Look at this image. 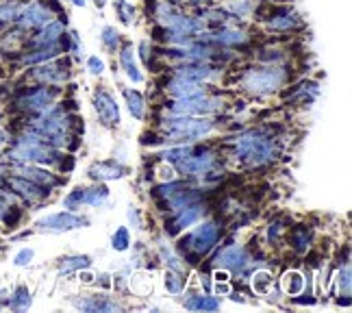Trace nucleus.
Instances as JSON below:
<instances>
[{"label": "nucleus", "mask_w": 352, "mask_h": 313, "mask_svg": "<svg viewBox=\"0 0 352 313\" xmlns=\"http://www.w3.org/2000/svg\"><path fill=\"white\" fill-rule=\"evenodd\" d=\"M218 237H220V226L215 222H207L198 226L194 233L187 237L185 246L189 250H194L196 255H205L213 248V244L218 241Z\"/></svg>", "instance_id": "nucleus-6"}, {"label": "nucleus", "mask_w": 352, "mask_h": 313, "mask_svg": "<svg viewBox=\"0 0 352 313\" xmlns=\"http://www.w3.org/2000/svg\"><path fill=\"white\" fill-rule=\"evenodd\" d=\"M118 9H120V20L124 22V24H131L133 22V16H135L133 5H129L126 0H122V3L118 5Z\"/></svg>", "instance_id": "nucleus-38"}, {"label": "nucleus", "mask_w": 352, "mask_h": 313, "mask_svg": "<svg viewBox=\"0 0 352 313\" xmlns=\"http://www.w3.org/2000/svg\"><path fill=\"white\" fill-rule=\"evenodd\" d=\"M183 189V185L181 183H170V185H161V187H157L155 192L159 194V196H166V198H172L174 194H179Z\"/></svg>", "instance_id": "nucleus-40"}, {"label": "nucleus", "mask_w": 352, "mask_h": 313, "mask_svg": "<svg viewBox=\"0 0 352 313\" xmlns=\"http://www.w3.org/2000/svg\"><path fill=\"white\" fill-rule=\"evenodd\" d=\"M181 213L176 215V220H174V224H172V228H170V233H179L181 228H187V226H192L194 222H198L200 217H202V213H205V209H202L200 205H187V207H183V209H179Z\"/></svg>", "instance_id": "nucleus-17"}, {"label": "nucleus", "mask_w": 352, "mask_h": 313, "mask_svg": "<svg viewBox=\"0 0 352 313\" xmlns=\"http://www.w3.org/2000/svg\"><path fill=\"white\" fill-rule=\"evenodd\" d=\"M226 9L231 13H235L237 18H243V16H248V13L252 11V3H250V0H235V3H231Z\"/></svg>", "instance_id": "nucleus-34"}, {"label": "nucleus", "mask_w": 352, "mask_h": 313, "mask_svg": "<svg viewBox=\"0 0 352 313\" xmlns=\"http://www.w3.org/2000/svg\"><path fill=\"white\" fill-rule=\"evenodd\" d=\"M18 11L20 5L18 3H7V5H0V22H11L18 18Z\"/></svg>", "instance_id": "nucleus-35"}, {"label": "nucleus", "mask_w": 352, "mask_h": 313, "mask_svg": "<svg viewBox=\"0 0 352 313\" xmlns=\"http://www.w3.org/2000/svg\"><path fill=\"white\" fill-rule=\"evenodd\" d=\"M94 107H96V114H98V118L104 122V125L113 127L120 122V109H118L111 94H107L102 89L96 91V94H94Z\"/></svg>", "instance_id": "nucleus-9"}, {"label": "nucleus", "mask_w": 352, "mask_h": 313, "mask_svg": "<svg viewBox=\"0 0 352 313\" xmlns=\"http://www.w3.org/2000/svg\"><path fill=\"white\" fill-rule=\"evenodd\" d=\"M215 294H218V296H228V294H231L228 281H215Z\"/></svg>", "instance_id": "nucleus-43"}, {"label": "nucleus", "mask_w": 352, "mask_h": 313, "mask_svg": "<svg viewBox=\"0 0 352 313\" xmlns=\"http://www.w3.org/2000/svg\"><path fill=\"white\" fill-rule=\"evenodd\" d=\"M235 153L239 159L259 166V163H265V161L272 159L274 142L270 140L267 135H263L261 131H250V133H243L241 138H237Z\"/></svg>", "instance_id": "nucleus-1"}, {"label": "nucleus", "mask_w": 352, "mask_h": 313, "mask_svg": "<svg viewBox=\"0 0 352 313\" xmlns=\"http://www.w3.org/2000/svg\"><path fill=\"white\" fill-rule=\"evenodd\" d=\"M120 63H122V67H124L126 76L133 80V83H142V80H144V74H142V70H140L138 61H135V48H133L131 44L122 48V52H120Z\"/></svg>", "instance_id": "nucleus-18"}, {"label": "nucleus", "mask_w": 352, "mask_h": 313, "mask_svg": "<svg viewBox=\"0 0 352 313\" xmlns=\"http://www.w3.org/2000/svg\"><path fill=\"white\" fill-rule=\"evenodd\" d=\"M296 24H298V18L294 16V13H283V16L270 20V29H274V31H287V29H294Z\"/></svg>", "instance_id": "nucleus-30"}, {"label": "nucleus", "mask_w": 352, "mask_h": 313, "mask_svg": "<svg viewBox=\"0 0 352 313\" xmlns=\"http://www.w3.org/2000/svg\"><path fill=\"white\" fill-rule=\"evenodd\" d=\"M342 290H344L346 296L350 294V268H348V266L340 272V292H342Z\"/></svg>", "instance_id": "nucleus-42"}, {"label": "nucleus", "mask_w": 352, "mask_h": 313, "mask_svg": "<svg viewBox=\"0 0 352 313\" xmlns=\"http://www.w3.org/2000/svg\"><path fill=\"white\" fill-rule=\"evenodd\" d=\"M16 20H18V24L22 26V29H42V26L52 22V11L42 3L20 5Z\"/></svg>", "instance_id": "nucleus-7"}, {"label": "nucleus", "mask_w": 352, "mask_h": 313, "mask_svg": "<svg viewBox=\"0 0 352 313\" xmlns=\"http://www.w3.org/2000/svg\"><path fill=\"white\" fill-rule=\"evenodd\" d=\"M33 78L39 80V83H46V85H59L67 78V70L63 65H57V63H42L39 67L33 70Z\"/></svg>", "instance_id": "nucleus-11"}, {"label": "nucleus", "mask_w": 352, "mask_h": 313, "mask_svg": "<svg viewBox=\"0 0 352 313\" xmlns=\"http://www.w3.org/2000/svg\"><path fill=\"white\" fill-rule=\"evenodd\" d=\"M170 109L176 116H207L213 114L215 109H222V100L198 94V96H189V98H176Z\"/></svg>", "instance_id": "nucleus-4"}, {"label": "nucleus", "mask_w": 352, "mask_h": 313, "mask_svg": "<svg viewBox=\"0 0 352 313\" xmlns=\"http://www.w3.org/2000/svg\"><path fill=\"white\" fill-rule=\"evenodd\" d=\"M187 309H202V311H215L220 307V303L211 296H194L185 303Z\"/></svg>", "instance_id": "nucleus-27"}, {"label": "nucleus", "mask_w": 352, "mask_h": 313, "mask_svg": "<svg viewBox=\"0 0 352 313\" xmlns=\"http://www.w3.org/2000/svg\"><path fill=\"white\" fill-rule=\"evenodd\" d=\"M252 292L254 294H259V296H265L270 290H272V274L265 270H259V272H254L252 274Z\"/></svg>", "instance_id": "nucleus-23"}, {"label": "nucleus", "mask_w": 352, "mask_h": 313, "mask_svg": "<svg viewBox=\"0 0 352 313\" xmlns=\"http://www.w3.org/2000/svg\"><path fill=\"white\" fill-rule=\"evenodd\" d=\"M91 261H89V257H70V259H63L61 261V266H59V270L61 272H70V270H83V268H87Z\"/></svg>", "instance_id": "nucleus-31"}, {"label": "nucleus", "mask_w": 352, "mask_h": 313, "mask_svg": "<svg viewBox=\"0 0 352 313\" xmlns=\"http://www.w3.org/2000/svg\"><path fill=\"white\" fill-rule=\"evenodd\" d=\"M207 39H213L218 44H226V46H235V44H243L248 39V35L243 31L237 29H222V31H215V33H207Z\"/></svg>", "instance_id": "nucleus-20"}, {"label": "nucleus", "mask_w": 352, "mask_h": 313, "mask_svg": "<svg viewBox=\"0 0 352 313\" xmlns=\"http://www.w3.org/2000/svg\"><path fill=\"white\" fill-rule=\"evenodd\" d=\"M126 102H129V109H131V114L138 118V120H142L144 118V96L140 91H135V89H129L126 94Z\"/></svg>", "instance_id": "nucleus-28"}, {"label": "nucleus", "mask_w": 352, "mask_h": 313, "mask_svg": "<svg viewBox=\"0 0 352 313\" xmlns=\"http://www.w3.org/2000/svg\"><path fill=\"white\" fill-rule=\"evenodd\" d=\"M213 163H215V155L209 153V151H202L198 155H189L187 159H183L181 163H176V166L181 168V172L185 174H192V176H202V174H207L211 168H213Z\"/></svg>", "instance_id": "nucleus-8"}, {"label": "nucleus", "mask_w": 352, "mask_h": 313, "mask_svg": "<svg viewBox=\"0 0 352 313\" xmlns=\"http://www.w3.org/2000/svg\"><path fill=\"white\" fill-rule=\"evenodd\" d=\"M70 3H72L74 7H85V3H87V0H70Z\"/></svg>", "instance_id": "nucleus-49"}, {"label": "nucleus", "mask_w": 352, "mask_h": 313, "mask_svg": "<svg viewBox=\"0 0 352 313\" xmlns=\"http://www.w3.org/2000/svg\"><path fill=\"white\" fill-rule=\"evenodd\" d=\"M100 39H102V44H104L107 48H109V50H116L118 44H120V33L113 29V26H104Z\"/></svg>", "instance_id": "nucleus-32"}, {"label": "nucleus", "mask_w": 352, "mask_h": 313, "mask_svg": "<svg viewBox=\"0 0 352 313\" xmlns=\"http://www.w3.org/2000/svg\"><path fill=\"white\" fill-rule=\"evenodd\" d=\"M285 80V70L278 65H265V67H250L246 70L241 78L243 89H248L250 94H267L274 91L283 85Z\"/></svg>", "instance_id": "nucleus-2"}, {"label": "nucleus", "mask_w": 352, "mask_h": 313, "mask_svg": "<svg viewBox=\"0 0 352 313\" xmlns=\"http://www.w3.org/2000/svg\"><path fill=\"white\" fill-rule=\"evenodd\" d=\"M9 307L16 309V311H24L31 307V292L24 288V285H20V288L13 292L11 301H9Z\"/></svg>", "instance_id": "nucleus-25"}, {"label": "nucleus", "mask_w": 352, "mask_h": 313, "mask_svg": "<svg viewBox=\"0 0 352 313\" xmlns=\"http://www.w3.org/2000/svg\"><path fill=\"white\" fill-rule=\"evenodd\" d=\"M113 248L116 250H120V252H124L126 248H129V244H131V237H129V230L122 226V228H118L116 233H113Z\"/></svg>", "instance_id": "nucleus-33"}, {"label": "nucleus", "mask_w": 352, "mask_h": 313, "mask_svg": "<svg viewBox=\"0 0 352 313\" xmlns=\"http://www.w3.org/2000/svg\"><path fill=\"white\" fill-rule=\"evenodd\" d=\"M78 281L83 283V285H91L94 283V274H91V272H85V268H83V270H78Z\"/></svg>", "instance_id": "nucleus-44"}, {"label": "nucleus", "mask_w": 352, "mask_h": 313, "mask_svg": "<svg viewBox=\"0 0 352 313\" xmlns=\"http://www.w3.org/2000/svg\"><path fill=\"white\" fill-rule=\"evenodd\" d=\"M87 70L89 74H102L104 72V61L98 57H89L87 59Z\"/></svg>", "instance_id": "nucleus-41"}, {"label": "nucleus", "mask_w": 352, "mask_h": 313, "mask_svg": "<svg viewBox=\"0 0 352 313\" xmlns=\"http://www.w3.org/2000/svg\"><path fill=\"white\" fill-rule=\"evenodd\" d=\"M80 309H87V311H118L120 307L109 303V301H98V298H91V301H78L74 303Z\"/></svg>", "instance_id": "nucleus-29"}, {"label": "nucleus", "mask_w": 352, "mask_h": 313, "mask_svg": "<svg viewBox=\"0 0 352 313\" xmlns=\"http://www.w3.org/2000/svg\"><path fill=\"white\" fill-rule=\"evenodd\" d=\"M213 129L211 120H202V118H194V116H176L174 118H166L164 120V131L170 135V138L176 140H198L209 135Z\"/></svg>", "instance_id": "nucleus-3"}, {"label": "nucleus", "mask_w": 352, "mask_h": 313, "mask_svg": "<svg viewBox=\"0 0 352 313\" xmlns=\"http://www.w3.org/2000/svg\"><path fill=\"white\" fill-rule=\"evenodd\" d=\"M176 76L181 78H189V80H198V83H202V80H209L213 76V67L209 65H183L176 70Z\"/></svg>", "instance_id": "nucleus-21"}, {"label": "nucleus", "mask_w": 352, "mask_h": 313, "mask_svg": "<svg viewBox=\"0 0 352 313\" xmlns=\"http://www.w3.org/2000/svg\"><path fill=\"white\" fill-rule=\"evenodd\" d=\"M0 296H3V294H0ZM0 305H3V298H0Z\"/></svg>", "instance_id": "nucleus-51"}, {"label": "nucleus", "mask_w": 352, "mask_h": 313, "mask_svg": "<svg viewBox=\"0 0 352 313\" xmlns=\"http://www.w3.org/2000/svg\"><path fill=\"white\" fill-rule=\"evenodd\" d=\"M16 174L18 176H24V179H29L37 185H57V179L52 176L50 172L42 170V168H35V166H26V163H18L16 166Z\"/></svg>", "instance_id": "nucleus-15"}, {"label": "nucleus", "mask_w": 352, "mask_h": 313, "mask_svg": "<svg viewBox=\"0 0 352 313\" xmlns=\"http://www.w3.org/2000/svg\"><path fill=\"white\" fill-rule=\"evenodd\" d=\"M9 185H11L13 192H18L20 196H24L26 200H31V202L44 200L48 196L44 185H37V183H33L29 179H24V176H13V179H9Z\"/></svg>", "instance_id": "nucleus-10"}, {"label": "nucleus", "mask_w": 352, "mask_h": 313, "mask_svg": "<svg viewBox=\"0 0 352 313\" xmlns=\"http://www.w3.org/2000/svg\"><path fill=\"white\" fill-rule=\"evenodd\" d=\"M218 261L226 268H235V270H241L243 266H246L248 257H246V250L239 248V246H228L226 250L220 252Z\"/></svg>", "instance_id": "nucleus-19"}, {"label": "nucleus", "mask_w": 352, "mask_h": 313, "mask_svg": "<svg viewBox=\"0 0 352 313\" xmlns=\"http://www.w3.org/2000/svg\"><path fill=\"white\" fill-rule=\"evenodd\" d=\"M7 144V133L5 131H0V148H3Z\"/></svg>", "instance_id": "nucleus-48"}, {"label": "nucleus", "mask_w": 352, "mask_h": 313, "mask_svg": "<svg viewBox=\"0 0 352 313\" xmlns=\"http://www.w3.org/2000/svg\"><path fill=\"white\" fill-rule=\"evenodd\" d=\"M80 202H85V189H74V192L67 196L65 200H63V205L67 207V209H76Z\"/></svg>", "instance_id": "nucleus-37"}, {"label": "nucleus", "mask_w": 352, "mask_h": 313, "mask_svg": "<svg viewBox=\"0 0 352 313\" xmlns=\"http://www.w3.org/2000/svg\"><path fill=\"white\" fill-rule=\"evenodd\" d=\"M183 285H185V281L179 274H174V272H168V274H166V288H168V292L179 294L183 290Z\"/></svg>", "instance_id": "nucleus-36"}, {"label": "nucleus", "mask_w": 352, "mask_h": 313, "mask_svg": "<svg viewBox=\"0 0 352 313\" xmlns=\"http://www.w3.org/2000/svg\"><path fill=\"white\" fill-rule=\"evenodd\" d=\"M104 3H107V0H96V5H98V7H104Z\"/></svg>", "instance_id": "nucleus-50"}, {"label": "nucleus", "mask_w": 352, "mask_h": 313, "mask_svg": "<svg viewBox=\"0 0 352 313\" xmlns=\"http://www.w3.org/2000/svg\"><path fill=\"white\" fill-rule=\"evenodd\" d=\"M213 279H215V281H228V272H226V270H218V272L213 274Z\"/></svg>", "instance_id": "nucleus-47"}, {"label": "nucleus", "mask_w": 352, "mask_h": 313, "mask_svg": "<svg viewBox=\"0 0 352 313\" xmlns=\"http://www.w3.org/2000/svg\"><path fill=\"white\" fill-rule=\"evenodd\" d=\"M63 35V26L59 22H48L46 26H42V31H39L35 37H33V44L39 46V48H48V46H57L59 39Z\"/></svg>", "instance_id": "nucleus-14"}, {"label": "nucleus", "mask_w": 352, "mask_h": 313, "mask_svg": "<svg viewBox=\"0 0 352 313\" xmlns=\"http://www.w3.org/2000/svg\"><path fill=\"white\" fill-rule=\"evenodd\" d=\"M33 257H35L33 248H22V250L16 255V259H13V263H16L18 268H22V266H29V263L33 261Z\"/></svg>", "instance_id": "nucleus-39"}, {"label": "nucleus", "mask_w": 352, "mask_h": 313, "mask_svg": "<svg viewBox=\"0 0 352 313\" xmlns=\"http://www.w3.org/2000/svg\"><path fill=\"white\" fill-rule=\"evenodd\" d=\"M124 172L126 170L118 166L116 161H102L89 168V176L96 181H113V179H120V176H124Z\"/></svg>", "instance_id": "nucleus-16"}, {"label": "nucleus", "mask_w": 352, "mask_h": 313, "mask_svg": "<svg viewBox=\"0 0 352 313\" xmlns=\"http://www.w3.org/2000/svg\"><path fill=\"white\" fill-rule=\"evenodd\" d=\"M59 54V46H48V48H39L33 54H26L22 57V63H44V61H52Z\"/></svg>", "instance_id": "nucleus-24"}, {"label": "nucleus", "mask_w": 352, "mask_h": 313, "mask_svg": "<svg viewBox=\"0 0 352 313\" xmlns=\"http://www.w3.org/2000/svg\"><path fill=\"white\" fill-rule=\"evenodd\" d=\"M109 198V189L104 185H98V187H91V189H85V202L91 207H100L107 202Z\"/></svg>", "instance_id": "nucleus-26"}, {"label": "nucleus", "mask_w": 352, "mask_h": 313, "mask_svg": "<svg viewBox=\"0 0 352 313\" xmlns=\"http://www.w3.org/2000/svg\"><path fill=\"white\" fill-rule=\"evenodd\" d=\"M170 94L174 98H189V96H198V94H205V87L198 80L176 76L170 83Z\"/></svg>", "instance_id": "nucleus-13"}, {"label": "nucleus", "mask_w": 352, "mask_h": 313, "mask_svg": "<svg viewBox=\"0 0 352 313\" xmlns=\"http://www.w3.org/2000/svg\"><path fill=\"white\" fill-rule=\"evenodd\" d=\"M159 176L164 181H172L174 179V170L170 168V166H164V168H159Z\"/></svg>", "instance_id": "nucleus-45"}, {"label": "nucleus", "mask_w": 352, "mask_h": 313, "mask_svg": "<svg viewBox=\"0 0 352 313\" xmlns=\"http://www.w3.org/2000/svg\"><path fill=\"white\" fill-rule=\"evenodd\" d=\"M283 290L289 296H298L305 290V277L296 270L285 272V274H283Z\"/></svg>", "instance_id": "nucleus-22"}, {"label": "nucleus", "mask_w": 352, "mask_h": 313, "mask_svg": "<svg viewBox=\"0 0 352 313\" xmlns=\"http://www.w3.org/2000/svg\"><path fill=\"white\" fill-rule=\"evenodd\" d=\"M52 98H55V91L39 87V89H33L31 94H26L24 98H20L18 105L22 109H29V111H44V109L52 105Z\"/></svg>", "instance_id": "nucleus-12"}, {"label": "nucleus", "mask_w": 352, "mask_h": 313, "mask_svg": "<svg viewBox=\"0 0 352 313\" xmlns=\"http://www.w3.org/2000/svg\"><path fill=\"white\" fill-rule=\"evenodd\" d=\"M87 220L80 215H74L72 211H61V213H52L46 215L42 220H37V228L39 230H50V233H63V230H72V228H80L85 226Z\"/></svg>", "instance_id": "nucleus-5"}, {"label": "nucleus", "mask_w": 352, "mask_h": 313, "mask_svg": "<svg viewBox=\"0 0 352 313\" xmlns=\"http://www.w3.org/2000/svg\"><path fill=\"white\" fill-rule=\"evenodd\" d=\"M9 202L5 200V196H0V220H5V217L9 215Z\"/></svg>", "instance_id": "nucleus-46"}]
</instances>
